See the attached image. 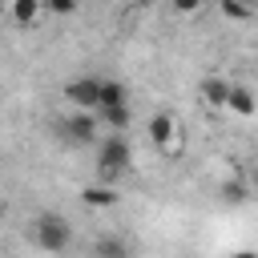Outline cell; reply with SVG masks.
Returning a JSON list of instances; mask_svg holds the SVG:
<instances>
[{"mask_svg":"<svg viewBox=\"0 0 258 258\" xmlns=\"http://www.w3.org/2000/svg\"><path fill=\"white\" fill-rule=\"evenodd\" d=\"M93 254L97 258H133V246L125 238H117V234H101L93 242Z\"/></svg>","mask_w":258,"mask_h":258,"instance_id":"7","label":"cell"},{"mask_svg":"<svg viewBox=\"0 0 258 258\" xmlns=\"http://www.w3.org/2000/svg\"><path fill=\"white\" fill-rule=\"evenodd\" d=\"M81 202H85V206H97V210H109V206H117L121 198H117L113 185L101 181V185H85V189H81Z\"/></svg>","mask_w":258,"mask_h":258,"instance_id":"10","label":"cell"},{"mask_svg":"<svg viewBox=\"0 0 258 258\" xmlns=\"http://www.w3.org/2000/svg\"><path fill=\"white\" fill-rule=\"evenodd\" d=\"M246 198H250V185H246V181H222V202L242 206Z\"/></svg>","mask_w":258,"mask_h":258,"instance_id":"13","label":"cell"},{"mask_svg":"<svg viewBox=\"0 0 258 258\" xmlns=\"http://www.w3.org/2000/svg\"><path fill=\"white\" fill-rule=\"evenodd\" d=\"M64 97L81 109V113H97V77H77L64 85Z\"/></svg>","mask_w":258,"mask_h":258,"instance_id":"5","label":"cell"},{"mask_svg":"<svg viewBox=\"0 0 258 258\" xmlns=\"http://www.w3.org/2000/svg\"><path fill=\"white\" fill-rule=\"evenodd\" d=\"M28 238H32L40 250H48V254H60V250L73 242V226H69L60 214H40V218H32V226H28Z\"/></svg>","mask_w":258,"mask_h":258,"instance_id":"2","label":"cell"},{"mask_svg":"<svg viewBox=\"0 0 258 258\" xmlns=\"http://www.w3.org/2000/svg\"><path fill=\"white\" fill-rule=\"evenodd\" d=\"M226 97H230V81L226 77H206L202 81V101L210 109H226Z\"/></svg>","mask_w":258,"mask_h":258,"instance_id":"8","label":"cell"},{"mask_svg":"<svg viewBox=\"0 0 258 258\" xmlns=\"http://www.w3.org/2000/svg\"><path fill=\"white\" fill-rule=\"evenodd\" d=\"M113 105H129L125 85L113 77H97V109H113Z\"/></svg>","mask_w":258,"mask_h":258,"instance_id":"6","label":"cell"},{"mask_svg":"<svg viewBox=\"0 0 258 258\" xmlns=\"http://www.w3.org/2000/svg\"><path fill=\"white\" fill-rule=\"evenodd\" d=\"M0 222H4V202H0Z\"/></svg>","mask_w":258,"mask_h":258,"instance_id":"18","label":"cell"},{"mask_svg":"<svg viewBox=\"0 0 258 258\" xmlns=\"http://www.w3.org/2000/svg\"><path fill=\"white\" fill-rule=\"evenodd\" d=\"M230 258H258L254 250H238V254H230Z\"/></svg>","mask_w":258,"mask_h":258,"instance_id":"17","label":"cell"},{"mask_svg":"<svg viewBox=\"0 0 258 258\" xmlns=\"http://www.w3.org/2000/svg\"><path fill=\"white\" fill-rule=\"evenodd\" d=\"M129 161H133V149H129V141H125L121 133H105V137L97 141V173H101L105 185H109L113 177H121V173L129 169Z\"/></svg>","mask_w":258,"mask_h":258,"instance_id":"1","label":"cell"},{"mask_svg":"<svg viewBox=\"0 0 258 258\" xmlns=\"http://www.w3.org/2000/svg\"><path fill=\"white\" fill-rule=\"evenodd\" d=\"M133 121V109L129 105H113V109H97V125L109 129V133H121L125 125Z\"/></svg>","mask_w":258,"mask_h":258,"instance_id":"9","label":"cell"},{"mask_svg":"<svg viewBox=\"0 0 258 258\" xmlns=\"http://www.w3.org/2000/svg\"><path fill=\"white\" fill-rule=\"evenodd\" d=\"M44 8H40V0H8V16H12V24H20V28H28V24H36V16H40Z\"/></svg>","mask_w":258,"mask_h":258,"instance_id":"11","label":"cell"},{"mask_svg":"<svg viewBox=\"0 0 258 258\" xmlns=\"http://www.w3.org/2000/svg\"><path fill=\"white\" fill-rule=\"evenodd\" d=\"M149 141H153L161 153H177V145H181L177 121H173L169 113H153V117H149Z\"/></svg>","mask_w":258,"mask_h":258,"instance_id":"4","label":"cell"},{"mask_svg":"<svg viewBox=\"0 0 258 258\" xmlns=\"http://www.w3.org/2000/svg\"><path fill=\"white\" fill-rule=\"evenodd\" d=\"M40 8L52 16H69V12H77V0H40Z\"/></svg>","mask_w":258,"mask_h":258,"instance_id":"15","label":"cell"},{"mask_svg":"<svg viewBox=\"0 0 258 258\" xmlns=\"http://www.w3.org/2000/svg\"><path fill=\"white\" fill-rule=\"evenodd\" d=\"M97 113H73V117H64V121H56V133L64 137V141H73V145H93L97 141Z\"/></svg>","mask_w":258,"mask_h":258,"instance_id":"3","label":"cell"},{"mask_svg":"<svg viewBox=\"0 0 258 258\" xmlns=\"http://www.w3.org/2000/svg\"><path fill=\"white\" fill-rule=\"evenodd\" d=\"M250 4H242V0H222V16H230V20H250Z\"/></svg>","mask_w":258,"mask_h":258,"instance_id":"14","label":"cell"},{"mask_svg":"<svg viewBox=\"0 0 258 258\" xmlns=\"http://www.w3.org/2000/svg\"><path fill=\"white\" fill-rule=\"evenodd\" d=\"M226 109H234L238 117H254V93L246 85H230V97H226Z\"/></svg>","mask_w":258,"mask_h":258,"instance_id":"12","label":"cell"},{"mask_svg":"<svg viewBox=\"0 0 258 258\" xmlns=\"http://www.w3.org/2000/svg\"><path fill=\"white\" fill-rule=\"evenodd\" d=\"M202 4H206V0H173V12H181V16H194Z\"/></svg>","mask_w":258,"mask_h":258,"instance_id":"16","label":"cell"}]
</instances>
